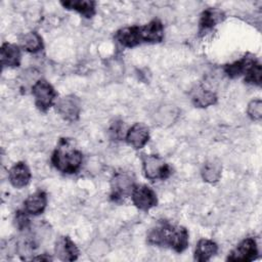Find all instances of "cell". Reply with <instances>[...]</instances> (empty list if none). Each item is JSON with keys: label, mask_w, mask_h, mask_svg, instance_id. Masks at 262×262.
<instances>
[{"label": "cell", "mask_w": 262, "mask_h": 262, "mask_svg": "<svg viewBox=\"0 0 262 262\" xmlns=\"http://www.w3.org/2000/svg\"><path fill=\"white\" fill-rule=\"evenodd\" d=\"M115 39L127 48L141 43H160L164 39V26L160 19L155 18L143 26H131L118 30Z\"/></svg>", "instance_id": "obj_1"}, {"label": "cell", "mask_w": 262, "mask_h": 262, "mask_svg": "<svg viewBox=\"0 0 262 262\" xmlns=\"http://www.w3.org/2000/svg\"><path fill=\"white\" fill-rule=\"evenodd\" d=\"M146 241L149 245L169 247L177 253H182L188 247V231L183 226L160 221L148 230Z\"/></svg>", "instance_id": "obj_2"}, {"label": "cell", "mask_w": 262, "mask_h": 262, "mask_svg": "<svg viewBox=\"0 0 262 262\" xmlns=\"http://www.w3.org/2000/svg\"><path fill=\"white\" fill-rule=\"evenodd\" d=\"M83 161L82 152L77 149L72 140L61 138L51 156L52 165L60 172L74 174L79 171Z\"/></svg>", "instance_id": "obj_3"}, {"label": "cell", "mask_w": 262, "mask_h": 262, "mask_svg": "<svg viewBox=\"0 0 262 262\" xmlns=\"http://www.w3.org/2000/svg\"><path fill=\"white\" fill-rule=\"evenodd\" d=\"M32 94L37 108L43 113L47 112L55 103L57 96L53 86L45 79H39L33 84Z\"/></svg>", "instance_id": "obj_4"}, {"label": "cell", "mask_w": 262, "mask_h": 262, "mask_svg": "<svg viewBox=\"0 0 262 262\" xmlns=\"http://www.w3.org/2000/svg\"><path fill=\"white\" fill-rule=\"evenodd\" d=\"M134 186V177L131 172L123 170L115 172L111 180V199L115 202L124 200L131 195Z\"/></svg>", "instance_id": "obj_5"}, {"label": "cell", "mask_w": 262, "mask_h": 262, "mask_svg": "<svg viewBox=\"0 0 262 262\" xmlns=\"http://www.w3.org/2000/svg\"><path fill=\"white\" fill-rule=\"evenodd\" d=\"M142 169L144 172V176L149 180H165L172 173L170 166L157 155L143 156Z\"/></svg>", "instance_id": "obj_6"}, {"label": "cell", "mask_w": 262, "mask_h": 262, "mask_svg": "<svg viewBox=\"0 0 262 262\" xmlns=\"http://www.w3.org/2000/svg\"><path fill=\"white\" fill-rule=\"evenodd\" d=\"M58 115L66 121L75 122L79 119L81 113V101L75 95L63 96L54 103Z\"/></svg>", "instance_id": "obj_7"}, {"label": "cell", "mask_w": 262, "mask_h": 262, "mask_svg": "<svg viewBox=\"0 0 262 262\" xmlns=\"http://www.w3.org/2000/svg\"><path fill=\"white\" fill-rule=\"evenodd\" d=\"M131 200L134 206L142 211H148L158 204L156 192L145 184L134 186L131 192Z\"/></svg>", "instance_id": "obj_8"}, {"label": "cell", "mask_w": 262, "mask_h": 262, "mask_svg": "<svg viewBox=\"0 0 262 262\" xmlns=\"http://www.w3.org/2000/svg\"><path fill=\"white\" fill-rule=\"evenodd\" d=\"M258 254L257 243L253 237H247L242 241L227 256V261L248 262L252 261Z\"/></svg>", "instance_id": "obj_9"}, {"label": "cell", "mask_w": 262, "mask_h": 262, "mask_svg": "<svg viewBox=\"0 0 262 262\" xmlns=\"http://www.w3.org/2000/svg\"><path fill=\"white\" fill-rule=\"evenodd\" d=\"M149 139L148 127L143 123H135L126 132V142L135 149L142 148Z\"/></svg>", "instance_id": "obj_10"}, {"label": "cell", "mask_w": 262, "mask_h": 262, "mask_svg": "<svg viewBox=\"0 0 262 262\" xmlns=\"http://www.w3.org/2000/svg\"><path fill=\"white\" fill-rule=\"evenodd\" d=\"M54 252L61 261H75L79 256V249L69 236H60L56 241Z\"/></svg>", "instance_id": "obj_11"}, {"label": "cell", "mask_w": 262, "mask_h": 262, "mask_svg": "<svg viewBox=\"0 0 262 262\" xmlns=\"http://www.w3.org/2000/svg\"><path fill=\"white\" fill-rule=\"evenodd\" d=\"M32 174L25 162L15 163L8 172V180L12 186L16 188H21L29 184Z\"/></svg>", "instance_id": "obj_12"}, {"label": "cell", "mask_w": 262, "mask_h": 262, "mask_svg": "<svg viewBox=\"0 0 262 262\" xmlns=\"http://www.w3.org/2000/svg\"><path fill=\"white\" fill-rule=\"evenodd\" d=\"M258 59L250 53H247L244 55L241 59L232 62L225 64L223 68V71L229 78H236L241 75H244L249 71V69L257 61Z\"/></svg>", "instance_id": "obj_13"}, {"label": "cell", "mask_w": 262, "mask_h": 262, "mask_svg": "<svg viewBox=\"0 0 262 262\" xmlns=\"http://www.w3.org/2000/svg\"><path fill=\"white\" fill-rule=\"evenodd\" d=\"M47 205V194L43 190H37L30 194L24 202V211L29 215H39L44 212Z\"/></svg>", "instance_id": "obj_14"}, {"label": "cell", "mask_w": 262, "mask_h": 262, "mask_svg": "<svg viewBox=\"0 0 262 262\" xmlns=\"http://www.w3.org/2000/svg\"><path fill=\"white\" fill-rule=\"evenodd\" d=\"M1 64L3 68H15L20 63V49L12 43H3L0 49Z\"/></svg>", "instance_id": "obj_15"}, {"label": "cell", "mask_w": 262, "mask_h": 262, "mask_svg": "<svg viewBox=\"0 0 262 262\" xmlns=\"http://www.w3.org/2000/svg\"><path fill=\"white\" fill-rule=\"evenodd\" d=\"M224 19V13L217 8H208L203 11L199 23L200 33L205 34Z\"/></svg>", "instance_id": "obj_16"}, {"label": "cell", "mask_w": 262, "mask_h": 262, "mask_svg": "<svg viewBox=\"0 0 262 262\" xmlns=\"http://www.w3.org/2000/svg\"><path fill=\"white\" fill-rule=\"evenodd\" d=\"M60 4L70 10L79 12L84 17L90 18L96 12V2L90 0H68L61 1Z\"/></svg>", "instance_id": "obj_17"}, {"label": "cell", "mask_w": 262, "mask_h": 262, "mask_svg": "<svg viewBox=\"0 0 262 262\" xmlns=\"http://www.w3.org/2000/svg\"><path fill=\"white\" fill-rule=\"evenodd\" d=\"M218 252V246L215 242L208 238H201L194 250V260L199 262L209 261Z\"/></svg>", "instance_id": "obj_18"}, {"label": "cell", "mask_w": 262, "mask_h": 262, "mask_svg": "<svg viewBox=\"0 0 262 262\" xmlns=\"http://www.w3.org/2000/svg\"><path fill=\"white\" fill-rule=\"evenodd\" d=\"M191 101L198 107H207L216 103L217 96L215 92L199 86L191 91Z\"/></svg>", "instance_id": "obj_19"}, {"label": "cell", "mask_w": 262, "mask_h": 262, "mask_svg": "<svg viewBox=\"0 0 262 262\" xmlns=\"http://www.w3.org/2000/svg\"><path fill=\"white\" fill-rule=\"evenodd\" d=\"M20 47L31 53L39 52L43 49V40L42 37L37 32H29L24 34L19 38Z\"/></svg>", "instance_id": "obj_20"}, {"label": "cell", "mask_w": 262, "mask_h": 262, "mask_svg": "<svg viewBox=\"0 0 262 262\" xmlns=\"http://www.w3.org/2000/svg\"><path fill=\"white\" fill-rule=\"evenodd\" d=\"M222 166L216 160H210L206 162L202 168V177L206 182L215 183L221 177Z\"/></svg>", "instance_id": "obj_21"}, {"label": "cell", "mask_w": 262, "mask_h": 262, "mask_svg": "<svg viewBox=\"0 0 262 262\" xmlns=\"http://www.w3.org/2000/svg\"><path fill=\"white\" fill-rule=\"evenodd\" d=\"M262 80V70H261V63L257 60L245 74V82L260 86Z\"/></svg>", "instance_id": "obj_22"}, {"label": "cell", "mask_w": 262, "mask_h": 262, "mask_svg": "<svg viewBox=\"0 0 262 262\" xmlns=\"http://www.w3.org/2000/svg\"><path fill=\"white\" fill-rule=\"evenodd\" d=\"M247 113L254 121H260L262 118V101L260 98L253 99L249 102Z\"/></svg>", "instance_id": "obj_23"}, {"label": "cell", "mask_w": 262, "mask_h": 262, "mask_svg": "<svg viewBox=\"0 0 262 262\" xmlns=\"http://www.w3.org/2000/svg\"><path fill=\"white\" fill-rule=\"evenodd\" d=\"M28 213L25 211H17L15 214V225L19 230L27 229L30 224V219L28 218Z\"/></svg>", "instance_id": "obj_24"}, {"label": "cell", "mask_w": 262, "mask_h": 262, "mask_svg": "<svg viewBox=\"0 0 262 262\" xmlns=\"http://www.w3.org/2000/svg\"><path fill=\"white\" fill-rule=\"evenodd\" d=\"M124 129V127H122V122H116L110 129V132L113 136V138H116V139H119L122 137V130Z\"/></svg>", "instance_id": "obj_25"}, {"label": "cell", "mask_w": 262, "mask_h": 262, "mask_svg": "<svg viewBox=\"0 0 262 262\" xmlns=\"http://www.w3.org/2000/svg\"><path fill=\"white\" fill-rule=\"evenodd\" d=\"M33 260H43V261H49V260H52V258L51 257H49V256H47V257H45V256H39V257H35V258H33Z\"/></svg>", "instance_id": "obj_26"}]
</instances>
